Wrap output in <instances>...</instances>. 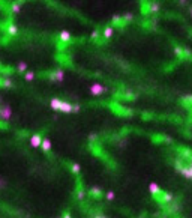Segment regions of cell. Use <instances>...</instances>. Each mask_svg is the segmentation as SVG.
<instances>
[{
  "label": "cell",
  "mask_w": 192,
  "mask_h": 218,
  "mask_svg": "<svg viewBox=\"0 0 192 218\" xmlns=\"http://www.w3.org/2000/svg\"><path fill=\"white\" fill-rule=\"evenodd\" d=\"M17 68H18V71H21V72H24V71H26V69H27V65H26V63H24V62H20Z\"/></svg>",
  "instance_id": "18"
},
{
  "label": "cell",
  "mask_w": 192,
  "mask_h": 218,
  "mask_svg": "<svg viewBox=\"0 0 192 218\" xmlns=\"http://www.w3.org/2000/svg\"><path fill=\"white\" fill-rule=\"evenodd\" d=\"M78 111H80V105L74 104V113H78Z\"/></svg>",
  "instance_id": "23"
},
{
  "label": "cell",
  "mask_w": 192,
  "mask_h": 218,
  "mask_svg": "<svg viewBox=\"0 0 192 218\" xmlns=\"http://www.w3.org/2000/svg\"><path fill=\"white\" fill-rule=\"evenodd\" d=\"M20 9H21V5H20V3H12V6H11V11H12L14 14L20 12Z\"/></svg>",
  "instance_id": "17"
},
{
  "label": "cell",
  "mask_w": 192,
  "mask_h": 218,
  "mask_svg": "<svg viewBox=\"0 0 192 218\" xmlns=\"http://www.w3.org/2000/svg\"><path fill=\"white\" fill-rule=\"evenodd\" d=\"M60 102H62V99H59V98H53V99L50 101V105H51V108H53V110H56V111H59V107H60Z\"/></svg>",
  "instance_id": "11"
},
{
  "label": "cell",
  "mask_w": 192,
  "mask_h": 218,
  "mask_svg": "<svg viewBox=\"0 0 192 218\" xmlns=\"http://www.w3.org/2000/svg\"><path fill=\"white\" fill-rule=\"evenodd\" d=\"M11 116H12V110H11V107H8V105L0 107V117H2L3 120L9 119Z\"/></svg>",
  "instance_id": "5"
},
{
  "label": "cell",
  "mask_w": 192,
  "mask_h": 218,
  "mask_svg": "<svg viewBox=\"0 0 192 218\" xmlns=\"http://www.w3.org/2000/svg\"><path fill=\"white\" fill-rule=\"evenodd\" d=\"M59 111L60 113H74V104L62 101L60 102V107H59Z\"/></svg>",
  "instance_id": "2"
},
{
  "label": "cell",
  "mask_w": 192,
  "mask_h": 218,
  "mask_svg": "<svg viewBox=\"0 0 192 218\" xmlns=\"http://www.w3.org/2000/svg\"><path fill=\"white\" fill-rule=\"evenodd\" d=\"M105 197H107V200H114L116 196H114V192H113V191H108L107 194H105Z\"/></svg>",
  "instance_id": "20"
},
{
  "label": "cell",
  "mask_w": 192,
  "mask_h": 218,
  "mask_svg": "<svg viewBox=\"0 0 192 218\" xmlns=\"http://www.w3.org/2000/svg\"><path fill=\"white\" fill-rule=\"evenodd\" d=\"M53 80H57V81H62L63 78H65V72L62 71V69H57V71H54L53 72V77H51Z\"/></svg>",
  "instance_id": "8"
},
{
  "label": "cell",
  "mask_w": 192,
  "mask_h": 218,
  "mask_svg": "<svg viewBox=\"0 0 192 218\" xmlns=\"http://www.w3.org/2000/svg\"><path fill=\"white\" fill-rule=\"evenodd\" d=\"M6 30H8V33L9 35H12V36H15L17 33H18V29H17V26H15V24H8V27H6Z\"/></svg>",
  "instance_id": "12"
},
{
  "label": "cell",
  "mask_w": 192,
  "mask_h": 218,
  "mask_svg": "<svg viewBox=\"0 0 192 218\" xmlns=\"http://www.w3.org/2000/svg\"><path fill=\"white\" fill-rule=\"evenodd\" d=\"M149 191L152 192L153 196H158L159 192H161V188H159V185L158 184H155V182H152L150 185H149Z\"/></svg>",
  "instance_id": "9"
},
{
  "label": "cell",
  "mask_w": 192,
  "mask_h": 218,
  "mask_svg": "<svg viewBox=\"0 0 192 218\" xmlns=\"http://www.w3.org/2000/svg\"><path fill=\"white\" fill-rule=\"evenodd\" d=\"M174 50H176V54H177V56H182V53H183V50H182V48H180V47H176V48H174Z\"/></svg>",
  "instance_id": "22"
},
{
  "label": "cell",
  "mask_w": 192,
  "mask_h": 218,
  "mask_svg": "<svg viewBox=\"0 0 192 218\" xmlns=\"http://www.w3.org/2000/svg\"><path fill=\"white\" fill-rule=\"evenodd\" d=\"M89 92H90V95H93V96H99V95H102L104 92H107V87L105 86H102V84H92L90 87H89Z\"/></svg>",
  "instance_id": "1"
},
{
  "label": "cell",
  "mask_w": 192,
  "mask_h": 218,
  "mask_svg": "<svg viewBox=\"0 0 192 218\" xmlns=\"http://www.w3.org/2000/svg\"><path fill=\"white\" fill-rule=\"evenodd\" d=\"M41 144H42V137L39 134H33L30 137V146L32 148H41Z\"/></svg>",
  "instance_id": "4"
},
{
  "label": "cell",
  "mask_w": 192,
  "mask_h": 218,
  "mask_svg": "<svg viewBox=\"0 0 192 218\" xmlns=\"http://www.w3.org/2000/svg\"><path fill=\"white\" fill-rule=\"evenodd\" d=\"M80 170H81V167H80V164L74 162V164L71 165V172H72V173H75V175H78V173H80Z\"/></svg>",
  "instance_id": "15"
},
{
  "label": "cell",
  "mask_w": 192,
  "mask_h": 218,
  "mask_svg": "<svg viewBox=\"0 0 192 218\" xmlns=\"http://www.w3.org/2000/svg\"><path fill=\"white\" fill-rule=\"evenodd\" d=\"M177 168L180 170V173H182L185 178L192 179V162H191L189 165H186V167H180V165H177Z\"/></svg>",
  "instance_id": "3"
},
{
  "label": "cell",
  "mask_w": 192,
  "mask_h": 218,
  "mask_svg": "<svg viewBox=\"0 0 192 218\" xmlns=\"http://www.w3.org/2000/svg\"><path fill=\"white\" fill-rule=\"evenodd\" d=\"M59 38H60V41H62V42H71V33H69V32H66V30H62Z\"/></svg>",
  "instance_id": "10"
},
{
  "label": "cell",
  "mask_w": 192,
  "mask_h": 218,
  "mask_svg": "<svg viewBox=\"0 0 192 218\" xmlns=\"http://www.w3.org/2000/svg\"><path fill=\"white\" fill-rule=\"evenodd\" d=\"M24 78H26L27 81H32V80L35 78V72H32V71H27V72H26V75H24Z\"/></svg>",
  "instance_id": "16"
},
{
  "label": "cell",
  "mask_w": 192,
  "mask_h": 218,
  "mask_svg": "<svg viewBox=\"0 0 192 218\" xmlns=\"http://www.w3.org/2000/svg\"><path fill=\"white\" fill-rule=\"evenodd\" d=\"M189 12H191V15H192V8H191V9H189Z\"/></svg>",
  "instance_id": "25"
},
{
  "label": "cell",
  "mask_w": 192,
  "mask_h": 218,
  "mask_svg": "<svg viewBox=\"0 0 192 218\" xmlns=\"http://www.w3.org/2000/svg\"><path fill=\"white\" fill-rule=\"evenodd\" d=\"M90 196H92V197H95V199H98V197H101V196H102V192H101V189H99V188H92V189H90Z\"/></svg>",
  "instance_id": "14"
},
{
  "label": "cell",
  "mask_w": 192,
  "mask_h": 218,
  "mask_svg": "<svg viewBox=\"0 0 192 218\" xmlns=\"http://www.w3.org/2000/svg\"><path fill=\"white\" fill-rule=\"evenodd\" d=\"M41 148L44 152H50L51 148H53V144H51V140L50 138H42V144H41Z\"/></svg>",
  "instance_id": "7"
},
{
  "label": "cell",
  "mask_w": 192,
  "mask_h": 218,
  "mask_svg": "<svg viewBox=\"0 0 192 218\" xmlns=\"http://www.w3.org/2000/svg\"><path fill=\"white\" fill-rule=\"evenodd\" d=\"M77 197H78V199H83V197H84V191H83L81 188L77 191Z\"/></svg>",
  "instance_id": "21"
},
{
  "label": "cell",
  "mask_w": 192,
  "mask_h": 218,
  "mask_svg": "<svg viewBox=\"0 0 192 218\" xmlns=\"http://www.w3.org/2000/svg\"><path fill=\"white\" fill-rule=\"evenodd\" d=\"M113 33H114V29L113 27H105L104 29V33H102L104 35V39H110L113 36Z\"/></svg>",
  "instance_id": "13"
},
{
  "label": "cell",
  "mask_w": 192,
  "mask_h": 218,
  "mask_svg": "<svg viewBox=\"0 0 192 218\" xmlns=\"http://www.w3.org/2000/svg\"><path fill=\"white\" fill-rule=\"evenodd\" d=\"M155 197H159L161 202H171L173 200V194H170V192H165V191H161L159 194L155 196Z\"/></svg>",
  "instance_id": "6"
},
{
  "label": "cell",
  "mask_w": 192,
  "mask_h": 218,
  "mask_svg": "<svg viewBox=\"0 0 192 218\" xmlns=\"http://www.w3.org/2000/svg\"><path fill=\"white\" fill-rule=\"evenodd\" d=\"M0 124H2V122H0ZM0 128H5V127H3V125H0Z\"/></svg>",
  "instance_id": "26"
},
{
  "label": "cell",
  "mask_w": 192,
  "mask_h": 218,
  "mask_svg": "<svg viewBox=\"0 0 192 218\" xmlns=\"http://www.w3.org/2000/svg\"><path fill=\"white\" fill-rule=\"evenodd\" d=\"M63 218H72V217H71L69 214H65V215H63Z\"/></svg>",
  "instance_id": "24"
},
{
  "label": "cell",
  "mask_w": 192,
  "mask_h": 218,
  "mask_svg": "<svg viewBox=\"0 0 192 218\" xmlns=\"http://www.w3.org/2000/svg\"><path fill=\"white\" fill-rule=\"evenodd\" d=\"M149 11H150V12H158V11H159V6H158L156 3H152V5L149 6Z\"/></svg>",
  "instance_id": "19"
}]
</instances>
